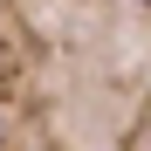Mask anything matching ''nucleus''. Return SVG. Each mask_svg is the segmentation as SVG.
Returning <instances> with one entry per match:
<instances>
[{"label": "nucleus", "mask_w": 151, "mask_h": 151, "mask_svg": "<svg viewBox=\"0 0 151 151\" xmlns=\"http://www.w3.org/2000/svg\"><path fill=\"white\" fill-rule=\"evenodd\" d=\"M0 151H151V0H0Z\"/></svg>", "instance_id": "nucleus-1"}]
</instances>
